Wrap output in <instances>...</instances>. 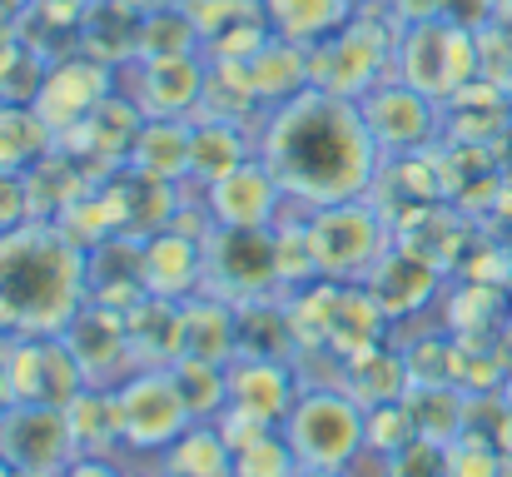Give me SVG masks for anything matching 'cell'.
I'll list each match as a JSON object with an SVG mask.
<instances>
[{
  "instance_id": "f35d334b",
  "label": "cell",
  "mask_w": 512,
  "mask_h": 477,
  "mask_svg": "<svg viewBox=\"0 0 512 477\" xmlns=\"http://www.w3.org/2000/svg\"><path fill=\"white\" fill-rule=\"evenodd\" d=\"M110 5H120V10H130V15H150V10H160L165 0H110Z\"/></svg>"
},
{
  "instance_id": "f1b7e54d",
  "label": "cell",
  "mask_w": 512,
  "mask_h": 477,
  "mask_svg": "<svg viewBox=\"0 0 512 477\" xmlns=\"http://www.w3.org/2000/svg\"><path fill=\"white\" fill-rule=\"evenodd\" d=\"M65 418H70V433H75V443H80L85 458H110L115 448H125L120 418H115V393L85 388V393L65 408Z\"/></svg>"
},
{
  "instance_id": "d590c367",
  "label": "cell",
  "mask_w": 512,
  "mask_h": 477,
  "mask_svg": "<svg viewBox=\"0 0 512 477\" xmlns=\"http://www.w3.org/2000/svg\"><path fill=\"white\" fill-rule=\"evenodd\" d=\"M65 477H125V473H120L110 458H80V463H75Z\"/></svg>"
},
{
  "instance_id": "52a82bcc",
  "label": "cell",
  "mask_w": 512,
  "mask_h": 477,
  "mask_svg": "<svg viewBox=\"0 0 512 477\" xmlns=\"http://www.w3.org/2000/svg\"><path fill=\"white\" fill-rule=\"evenodd\" d=\"M115 418L130 453H165L179 433L194 428V413L174 383V368H140L115 388Z\"/></svg>"
},
{
  "instance_id": "ab89813d",
  "label": "cell",
  "mask_w": 512,
  "mask_h": 477,
  "mask_svg": "<svg viewBox=\"0 0 512 477\" xmlns=\"http://www.w3.org/2000/svg\"><path fill=\"white\" fill-rule=\"evenodd\" d=\"M299 477H343V473H334V468H299Z\"/></svg>"
},
{
  "instance_id": "484cf974",
  "label": "cell",
  "mask_w": 512,
  "mask_h": 477,
  "mask_svg": "<svg viewBox=\"0 0 512 477\" xmlns=\"http://www.w3.org/2000/svg\"><path fill=\"white\" fill-rule=\"evenodd\" d=\"M130 169L179 184L189 174V125L184 120H145L130 150Z\"/></svg>"
},
{
  "instance_id": "83f0119b",
  "label": "cell",
  "mask_w": 512,
  "mask_h": 477,
  "mask_svg": "<svg viewBox=\"0 0 512 477\" xmlns=\"http://www.w3.org/2000/svg\"><path fill=\"white\" fill-rule=\"evenodd\" d=\"M254 105H264V100L254 90L249 60H204V110H209V120L244 125Z\"/></svg>"
},
{
  "instance_id": "7c38bea8",
  "label": "cell",
  "mask_w": 512,
  "mask_h": 477,
  "mask_svg": "<svg viewBox=\"0 0 512 477\" xmlns=\"http://www.w3.org/2000/svg\"><path fill=\"white\" fill-rule=\"evenodd\" d=\"M358 110H363V125H368L373 145L383 150V159L418 155V150L433 140V130H438V120H433V95L413 90L408 80H378V85L358 100Z\"/></svg>"
},
{
  "instance_id": "2e32d148",
  "label": "cell",
  "mask_w": 512,
  "mask_h": 477,
  "mask_svg": "<svg viewBox=\"0 0 512 477\" xmlns=\"http://www.w3.org/2000/svg\"><path fill=\"white\" fill-rule=\"evenodd\" d=\"M204 239L209 234H184L179 224L145 239V279L155 299H194L204 294Z\"/></svg>"
},
{
  "instance_id": "603a6c76",
  "label": "cell",
  "mask_w": 512,
  "mask_h": 477,
  "mask_svg": "<svg viewBox=\"0 0 512 477\" xmlns=\"http://www.w3.org/2000/svg\"><path fill=\"white\" fill-rule=\"evenodd\" d=\"M160 477H234V448L214 423H194L160 453Z\"/></svg>"
},
{
  "instance_id": "836d02e7",
  "label": "cell",
  "mask_w": 512,
  "mask_h": 477,
  "mask_svg": "<svg viewBox=\"0 0 512 477\" xmlns=\"http://www.w3.org/2000/svg\"><path fill=\"white\" fill-rule=\"evenodd\" d=\"M25 224H35L30 184H25V174H0V234H15Z\"/></svg>"
},
{
  "instance_id": "7a4b0ae2",
  "label": "cell",
  "mask_w": 512,
  "mask_h": 477,
  "mask_svg": "<svg viewBox=\"0 0 512 477\" xmlns=\"http://www.w3.org/2000/svg\"><path fill=\"white\" fill-rule=\"evenodd\" d=\"M85 254L90 249L45 219L0 234V338L65 333L90 304Z\"/></svg>"
},
{
  "instance_id": "d4e9b609",
  "label": "cell",
  "mask_w": 512,
  "mask_h": 477,
  "mask_svg": "<svg viewBox=\"0 0 512 477\" xmlns=\"http://www.w3.org/2000/svg\"><path fill=\"white\" fill-rule=\"evenodd\" d=\"M413 423H418V438H433V443H458L463 428H468V393L458 383H413L403 393Z\"/></svg>"
},
{
  "instance_id": "1f68e13d",
  "label": "cell",
  "mask_w": 512,
  "mask_h": 477,
  "mask_svg": "<svg viewBox=\"0 0 512 477\" xmlns=\"http://www.w3.org/2000/svg\"><path fill=\"white\" fill-rule=\"evenodd\" d=\"M234 477H299V458L284 438V428L254 438L249 448L234 453Z\"/></svg>"
},
{
  "instance_id": "ffe728a7",
  "label": "cell",
  "mask_w": 512,
  "mask_h": 477,
  "mask_svg": "<svg viewBox=\"0 0 512 477\" xmlns=\"http://www.w3.org/2000/svg\"><path fill=\"white\" fill-rule=\"evenodd\" d=\"M368 294L383 304V314L388 318H403V314H413L423 299L438 294V269L423 264L418 254H408V249L393 244V254L368 274Z\"/></svg>"
},
{
  "instance_id": "d6986e66",
  "label": "cell",
  "mask_w": 512,
  "mask_h": 477,
  "mask_svg": "<svg viewBox=\"0 0 512 477\" xmlns=\"http://www.w3.org/2000/svg\"><path fill=\"white\" fill-rule=\"evenodd\" d=\"M130 343H135V363L140 368H174L184 358V309L174 299H140L130 314Z\"/></svg>"
},
{
  "instance_id": "8fae6325",
  "label": "cell",
  "mask_w": 512,
  "mask_h": 477,
  "mask_svg": "<svg viewBox=\"0 0 512 477\" xmlns=\"http://www.w3.org/2000/svg\"><path fill=\"white\" fill-rule=\"evenodd\" d=\"M110 75L115 70L100 65L95 55H85V50L80 55H65V60H50V70L40 80V95H35V115L50 125L55 145L115 95V80Z\"/></svg>"
},
{
  "instance_id": "cb8c5ba5",
  "label": "cell",
  "mask_w": 512,
  "mask_h": 477,
  "mask_svg": "<svg viewBox=\"0 0 512 477\" xmlns=\"http://www.w3.org/2000/svg\"><path fill=\"white\" fill-rule=\"evenodd\" d=\"M50 150H55V135L35 115V105L0 100V174H30Z\"/></svg>"
},
{
  "instance_id": "5b68a950",
  "label": "cell",
  "mask_w": 512,
  "mask_h": 477,
  "mask_svg": "<svg viewBox=\"0 0 512 477\" xmlns=\"http://www.w3.org/2000/svg\"><path fill=\"white\" fill-rule=\"evenodd\" d=\"M398 80H408L413 90L433 95V100H458L463 90H473L478 80V35L453 25V20H423L403 30L398 45Z\"/></svg>"
},
{
  "instance_id": "3957f363",
  "label": "cell",
  "mask_w": 512,
  "mask_h": 477,
  "mask_svg": "<svg viewBox=\"0 0 512 477\" xmlns=\"http://www.w3.org/2000/svg\"><path fill=\"white\" fill-rule=\"evenodd\" d=\"M304 229H309V244H314L319 279H334V284H368V274L398 244L388 219H383V209L373 199H348V204H329V209H309Z\"/></svg>"
},
{
  "instance_id": "e0dca14e",
  "label": "cell",
  "mask_w": 512,
  "mask_h": 477,
  "mask_svg": "<svg viewBox=\"0 0 512 477\" xmlns=\"http://www.w3.org/2000/svg\"><path fill=\"white\" fill-rule=\"evenodd\" d=\"M140 60L145 95L140 115L145 120H184L194 105H204V55H170V60Z\"/></svg>"
},
{
  "instance_id": "60d3db41",
  "label": "cell",
  "mask_w": 512,
  "mask_h": 477,
  "mask_svg": "<svg viewBox=\"0 0 512 477\" xmlns=\"http://www.w3.org/2000/svg\"><path fill=\"white\" fill-rule=\"evenodd\" d=\"M0 477H20V473H15V468H10V463H5V458H0Z\"/></svg>"
},
{
  "instance_id": "6da1fadb",
  "label": "cell",
  "mask_w": 512,
  "mask_h": 477,
  "mask_svg": "<svg viewBox=\"0 0 512 477\" xmlns=\"http://www.w3.org/2000/svg\"><path fill=\"white\" fill-rule=\"evenodd\" d=\"M259 159L274 169L289 199L304 209H329L348 199H368L383 169L358 100L329 95L319 85L274 105L259 135Z\"/></svg>"
},
{
  "instance_id": "277c9868",
  "label": "cell",
  "mask_w": 512,
  "mask_h": 477,
  "mask_svg": "<svg viewBox=\"0 0 512 477\" xmlns=\"http://www.w3.org/2000/svg\"><path fill=\"white\" fill-rule=\"evenodd\" d=\"M363 403L339 383H314L299 393L284 438L299 458V468H334L343 473L363 453Z\"/></svg>"
},
{
  "instance_id": "8d00e7d4",
  "label": "cell",
  "mask_w": 512,
  "mask_h": 477,
  "mask_svg": "<svg viewBox=\"0 0 512 477\" xmlns=\"http://www.w3.org/2000/svg\"><path fill=\"white\" fill-rule=\"evenodd\" d=\"M30 5H35V0H0V20H5V25H20V15H25Z\"/></svg>"
},
{
  "instance_id": "e575fe53",
  "label": "cell",
  "mask_w": 512,
  "mask_h": 477,
  "mask_svg": "<svg viewBox=\"0 0 512 477\" xmlns=\"http://www.w3.org/2000/svg\"><path fill=\"white\" fill-rule=\"evenodd\" d=\"M498 5H503V0H443V20H453V25H463V30L478 35V30L493 25Z\"/></svg>"
},
{
  "instance_id": "b9f144b4",
  "label": "cell",
  "mask_w": 512,
  "mask_h": 477,
  "mask_svg": "<svg viewBox=\"0 0 512 477\" xmlns=\"http://www.w3.org/2000/svg\"><path fill=\"white\" fill-rule=\"evenodd\" d=\"M503 100H508V110H512V80H508V85H503Z\"/></svg>"
},
{
  "instance_id": "9c48e42d",
  "label": "cell",
  "mask_w": 512,
  "mask_h": 477,
  "mask_svg": "<svg viewBox=\"0 0 512 477\" xmlns=\"http://www.w3.org/2000/svg\"><path fill=\"white\" fill-rule=\"evenodd\" d=\"M5 363H10V388L15 403H45V408H70L90 383L65 343V333H25V338H0Z\"/></svg>"
},
{
  "instance_id": "4dcf8cb0",
  "label": "cell",
  "mask_w": 512,
  "mask_h": 477,
  "mask_svg": "<svg viewBox=\"0 0 512 477\" xmlns=\"http://www.w3.org/2000/svg\"><path fill=\"white\" fill-rule=\"evenodd\" d=\"M403 368H408V388L413 383H458V343L448 333H423L408 343Z\"/></svg>"
},
{
  "instance_id": "5bb4252c",
  "label": "cell",
  "mask_w": 512,
  "mask_h": 477,
  "mask_svg": "<svg viewBox=\"0 0 512 477\" xmlns=\"http://www.w3.org/2000/svg\"><path fill=\"white\" fill-rule=\"evenodd\" d=\"M284 184L274 179V169L264 159H244L234 174H224L219 184H209L204 214L214 229H274L279 204H284Z\"/></svg>"
},
{
  "instance_id": "9a60e30c",
  "label": "cell",
  "mask_w": 512,
  "mask_h": 477,
  "mask_svg": "<svg viewBox=\"0 0 512 477\" xmlns=\"http://www.w3.org/2000/svg\"><path fill=\"white\" fill-rule=\"evenodd\" d=\"M229 408L269 423V428H284L294 403H299V368L294 358H254V353H239L229 368Z\"/></svg>"
},
{
  "instance_id": "7402d4cb",
  "label": "cell",
  "mask_w": 512,
  "mask_h": 477,
  "mask_svg": "<svg viewBox=\"0 0 512 477\" xmlns=\"http://www.w3.org/2000/svg\"><path fill=\"white\" fill-rule=\"evenodd\" d=\"M249 155V145H244V125H234V120H199V125H189V179H199L204 189L209 184H219L224 174H234Z\"/></svg>"
},
{
  "instance_id": "74e56055",
  "label": "cell",
  "mask_w": 512,
  "mask_h": 477,
  "mask_svg": "<svg viewBox=\"0 0 512 477\" xmlns=\"http://www.w3.org/2000/svg\"><path fill=\"white\" fill-rule=\"evenodd\" d=\"M15 403V388H10V363H5V348H0V408Z\"/></svg>"
},
{
  "instance_id": "d6a6232c",
  "label": "cell",
  "mask_w": 512,
  "mask_h": 477,
  "mask_svg": "<svg viewBox=\"0 0 512 477\" xmlns=\"http://www.w3.org/2000/svg\"><path fill=\"white\" fill-rule=\"evenodd\" d=\"M448 448H453V443L418 438L413 448H403V453L388 458V477H453L448 473Z\"/></svg>"
},
{
  "instance_id": "ba28073f",
  "label": "cell",
  "mask_w": 512,
  "mask_h": 477,
  "mask_svg": "<svg viewBox=\"0 0 512 477\" xmlns=\"http://www.w3.org/2000/svg\"><path fill=\"white\" fill-rule=\"evenodd\" d=\"M0 458L20 477H65L85 453L70 433L65 408L10 403L0 408Z\"/></svg>"
},
{
  "instance_id": "ac0fdd59",
  "label": "cell",
  "mask_w": 512,
  "mask_h": 477,
  "mask_svg": "<svg viewBox=\"0 0 512 477\" xmlns=\"http://www.w3.org/2000/svg\"><path fill=\"white\" fill-rule=\"evenodd\" d=\"M179 309H184V358L219 363V368H229L239 358V309L234 304H224L214 294H194Z\"/></svg>"
},
{
  "instance_id": "8992f818",
  "label": "cell",
  "mask_w": 512,
  "mask_h": 477,
  "mask_svg": "<svg viewBox=\"0 0 512 477\" xmlns=\"http://www.w3.org/2000/svg\"><path fill=\"white\" fill-rule=\"evenodd\" d=\"M204 294L244 309L279 294L274 229H209L204 239Z\"/></svg>"
},
{
  "instance_id": "30bf717a",
  "label": "cell",
  "mask_w": 512,
  "mask_h": 477,
  "mask_svg": "<svg viewBox=\"0 0 512 477\" xmlns=\"http://www.w3.org/2000/svg\"><path fill=\"white\" fill-rule=\"evenodd\" d=\"M393 55H398L393 40H383L363 15H353L339 35H329L324 45L309 50V80H314L319 90H329V95L363 100V95L383 80V70H388Z\"/></svg>"
},
{
  "instance_id": "f546056e",
  "label": "cell",
  "mask_w": 512,
  "mask_h": 477,
  "mask_svg": "<svg viewBox=\"0 0 512 477\" xmlns=\"http://www.w3.org/2000/svg\"><path fill=\"white\" fill-rule=\"evenodd\" d=\"M363 413H368V418H363V448H368V453L393 458V453H403V448L418 443V423H413V413H408L403 398L378 403V408H363Z\"/></svg>"
},
{
  "instance_id": "44dd1931",
  "label": "cell",
  "mask_w": 512,
  "mask_h": 477,
  "mask_svg": "<svg viewBox=\"0 0 512 477\" xmlns=\"http://www.w3.org/2000/svg\"><path fill=\"white\" fill-rule=\"evenodd\" d=\"M264 15L274 35L314 50L358 15V0H264Z\"/></svg>"
},
{
  "instance_id": "4316f807",
  "label": "cell",
  "mask_w": 512,
  "mask_h": 477,
  "mask_svg": "<svg viewBox=\"0 0 512 477\" xmlns=\"http://www.w3.org/2000/svg\"><path fill=\"white\" fill-rule=\"evenodd\" d=\"M343 388L363 403V408H378V403H393L408 393V368H403V353L393 348H368L358 358H343Z\"/></svg>"
},
{
  "instance_id": "4fadbf2b",
  "label": "cell",
  "mask_w": 512,
  "mask_h": 477,
  "mask_svg": "<svg viewBox=\"0 0 512 477\" xmlns=\"http://www.w3.org/2000/svg\"><path fill=\"white\" fill-rule=\"evenodd\" d=\"M65 343H70V353H75V363H80V373H85L90 388L115 393L125 378L140 373V363H135V343H130V323H125L120 309L85 304L80 318L65 328Z\"/></svg>"
}]
</instances>
